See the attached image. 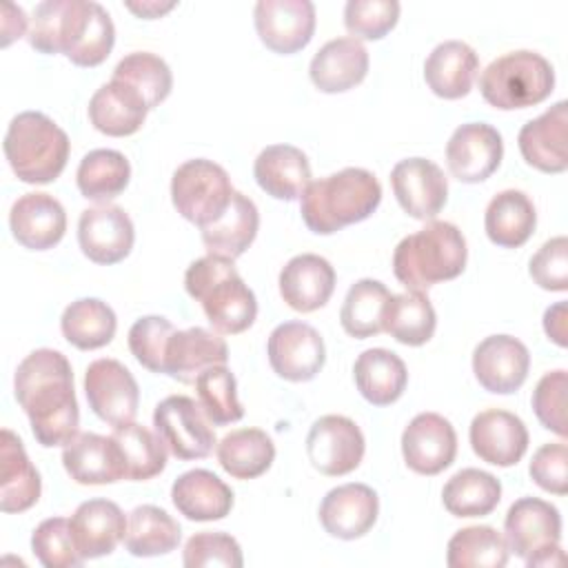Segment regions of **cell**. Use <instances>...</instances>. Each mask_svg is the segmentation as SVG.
<instances>
[{
  "label": "cell",
  "mask_w": 568,
  "mask_h": 568,
  "mask_svg": "<svg viewBox=\"0 0 568 568\" xmlns=\"http://www.w3.org/2000/svg\"><path fill=\"white\" fill-rule=\"evenodd\" d=\"M13 393L40 446H67L78 435L80 410L73 371L60 351H31L16 368Z\"/></svg>",
  "instance_id": "cell-1"
},
{
  "label": "cell",
  "mask_w": 568,
  "mask_h": 568,
  "mask_svg": "<svg viewBox=\"0 0 568 568\" xmlns=\"http://www.w3.org/2000/svg\"><path fill=\"white\" fill-rule=\"evenodd\" d=\"M111 437L120 448L126 479L146 481L164 470L169 448L162 437L151 428L126 422L122 426H113Z\"/></svg>",
  "instance_id": "cell-43"
},
{
  "label": "cell",
  "mask_w": 568,
  "mask_h": 568,
  "mask_svg": "<svg viewBox=\"0 0 568 568\" xmlns=\"http://www.w3.org/2000/svg\"><path fill=\"white\" fill-rule=\"evenodd\" d=\"M2 149L18 180L49 184L64 171L71 142L49 115L22 111L9 122Z\"/></svg>",
  "instance_id": "cell-6"
},
{
  "label": "cell",
  "mask_w": 568,
  "mask_h": 568,
  "mask_svg": "<svg viewBox=\"0 0 568 568\" xmlns=\"http://www.w3.org/2000/svg\"><path fill=\"white\" fill-rule=\"evenodd\" d=\"M368 73V51L362 40L342 36L328 40L311 60V82L322 93H344L357 87Z\"/></svg>",
  "instance_id": "cell-28"
},
{
  "label": "cell",
  "mask_w": 568,
  "mask_h": 568,
  "mask_svg": "<svg viewBox=\"0 0 568 568\" xmlns=\"http://www.w3.org/2000/svg\"><path fill=\"white\" fill-rule=\"evenodd\" d=\"M69 526L82 559L111 555L126 535V517L111 499L82 501L71 515Z\"/></svg>",
  "instance_id": "cell-25"
},
{
  "label": "cell",
  "mask_w": 568,
  "mask_h": 568,
  "mask_svg": "<svg viewBox=\"0 0 568 568\" xmlns=\"http://www.w3.org/2000/svg\"><path fill=\"white\" fill-rule=\"evenodd\" d=\"M113 80L133 87L146 100L149 109L160 106L173 89L169 64L151 51H133L124 55L113 69Z\"/></svg>",
  "instance_id": "cell-46"
},
{
  "label": "cell",
  "mask_w": 568,
  "mask_h": 568,
  "mask_svg": "<svg viewBox=\"0 0 568 568\" xmlns=\"http://www.w3.org/2000/svg\"><path fill=\"white\" fill-rule=\"evenodd\" d=\"M186 293L202 304L209 324L222 335H237L257 317L255 293L244 284L233 260L204 255L184 273Z\"/></svg>",
  "instance_id": "cell-4"
},
{
  "label": "cell",
  "mask_w": 568,
  "mask_h": 568,
  "mask_svg": "<svg viewBox=\"0 0 568 568\" xmlns=\"http://www.w3.org/2000/svg\"><path fill=\"white\" fill-rule=\"evenodd\" d=\"M193 384L197 404L213 426H226L244 417V406L237 399L235 375L226 364L202 371Z\"/></svg>",
  "instance_id": "cell-47"
},
{
  "label": "cell",
  "mask_w": 568,
  "mask_h": 568,
  "mask_svg": "<svg viewBox=\"0 0 568 568\" xmlns=\"http://www.w3.org/2000/svg\"><path fill=\"white\" fill-rule=\"evenodd\" d=\"M62 466L82 486H102L126 479L115 439L98 433H78L62 450Z\"/></svg>",
  "instance_id": "cell-24"
},
{
  "label": "cell",
  "mask_w": 568,
  "mask_h": 568,
  "mask_svg": "<svg viewBox=\"0 0 568 568\" xmlns=\"http://www.w3.org/2000/svg\"><path fill=\"white\" fill-rule=\"evenodd\" d=\"M215 453L224 473L235 479H255L271 468L275 444L260 428H237L217 442Z\"/></svg>",
  "instance_id": "cell-37"
},
{
  "label": "cell",
  "mask_w": 568,
  "mask_h": 568,
  "mask_svg": "<svg viewBox=\"0 0 568 568\" xmlns=\"http://www.w3.org/2000/svg\"><path fill=\"white\" fill-rule=\"evenodd\" d=\"M27 40L40 53H62L78 67H98L113 49L115 27L100 2L44 0L33 9Z\"/></svg>",
  "instance_id": "cell-2"
},
{
  "label": "cell",
  "mask_w": 568,
  "mask_h": 568,
  "mask_svg": "<svg viewBox=\"0 0 568 568\" xmlns=\"http://www.w3.org/2000/svg\"><path fill=\"white\" fill-rule=\"evenodd\" d=\"M379 497L366 484H342L331 488L320 504L322 528L337 539L351 541L364 537L377 521Z\"/></svg>",
  "instance_id": "cell-21"
},
{
  "label": "cell",
  "mask_w": 568,
  "mask_h": 568,
  "mask_svg": "<svg viewBox=\"0 0 568 568\" xmlns=\"http://www.w3.org/2000/svg\"><path fill=\"white\" fill-rule=\"evenodd\" d=\"M31 550L44 568H73L84 561L75 548L69 519L64 517L40 521L31 535Z\"/></svg>",
  "instance_id": "cell-48"
},
{
  "label": "cell",
  "mask_w": 568,
  "mask_h": 568,
  "mask_svg": "<svg viewBox=\"0 0 568 568\" xmlns=\"http://www.w3.org/2000/svg\"><path fill=\"white\" fill-rule=\"evenodd\" d=\"M382 202L379 180L359 166H346L306 186L300 213L308 231L331 235L373 215Z\"/></svg>",
  "instance_id": "cell-3"
},
{
  "label": "cell",
  "mask_w": 568,
  "mask_h": 568,
  "mask_svg": "<svg viewBox=\"0 0 568 568\" xmlns=\"http://www.w3.org/2000/svg\"><path fill=\"white\" fill-rule=\"evenodd\" d=\"M501 499V484L495 475L479 468L457 470L442 490L444 508L453 517H486Z\"/></svg>",
  "instance_id": "cell-40"
},
{
  "label": "cell",
  "mask_w": 568,
  "mask_h": 568,
  "mask_svg": "<svg viewBox=\"0 0 568 568\" xmlns=\"http://www.w3.org/2000/svg\"><path fill=\"white\" fill-rule=\"evenodd\" d=\"M173 324L162 315H144L129 328V351L146 371L164 375L166 344L173 335Z\"/></svg>",
  "instance_id": "cell-49"
},
{
  "label": "cell",
  "mask_w": 568,
  "mask_h": 568,
  "mask_svg": "<svg viewBox=\"0 0 568 568\" xmlns=\"http://www.w3.org/2000/svg\"><path fill=\"white\" fill-rule=\"evenodd\" d=\"M131 180L129 160L115 149H93L89 151L75 171V182L82 197L98 204H109L118 197Z\"/></svg>",
  "instance_id": "cell-41"
},
{
  "label": "cell",
  "mask_w": 568,
  "mask_h": 568,
  "mask_svg": "<svg viewBox=\"0 0 568 568\" xmlns=\"http://www.w3.org/2000/svg\"><path fill=\"white\" fill-rule=\"evenodd\" d=\"M175 7V2H126V9L133 11L135 16L140 18H146V20H153V18H160L162 13L171 11Z\"/></svg>",
  "instance_id": "cell-57"
},
{
  "label": "cell",
  "mask_w": 568,
  "mask_h": 568,
  "mask_svg": "<svg viewBox=\"0 0 568 568\" xmlns=\"http://www.w3.org/2000/svg\"><path fill=\"white\" fill-rule=\"evenodd\" d=\"M42 493L40 473L31 464L20 437L2 428L0 433V510L24 513L38 504Z\"/></svg>",
  "instance_id": "cell-29"
},
{
  "label": "cell",
  "mask_w": 568,
  "mask_h": 568,
  "mask_svg": "<svg viewBox=\"0 0 568 568\" xmlns=\"http://www.w3.org/2000/svg\"><path fill=\"white\" fill-rule=\"evenodd\" d=\"M266 355L277 377L286 382H308L322 371L326 362V346L311 324L293 320L277 324L271 331Z\"/></svg>",
  "instance_id": "cell-13"
},
{
  "label": "cell",
  "mask_w": 568,
  "mask_h": 568,
  "mask_svg": "<svg viewBox=\"0 0 568 568\" xmlns=\"http://www.w3.org/2000/svg\"><path fill=\"white\" fill-rule=\"evenodd\" d=\"M149 111L146 100L133 87L113 78L89 100V120L93 129L111 138H124L140 131Z\"/></svg>",
  "instance_id": "cell-30"
},
{
  "label": "cell",
  "mask_w": 568,
  "mask_h": 568,
  "mask_svg": "<svg viewBox=\"0 0 568 568\" xmlns=\"http://www.w3.org/2000/svg\"><path fill=\"white\" fill-rule=\"evenodd\" d=\"M504 539L526 566H559L564 561L561 515L539 497L517 499L504 519Z\"/></svg>",
  "instance_id": "cell-8"
},
{
  "label": "cell",
  "mask_w": 568,
  "mask_h": 568,
  "mask_svg": "<svg viewBox=\"0 0 568 568\" xmlns=\"http://www.w3.org/2000/svg\"><path fill=\"white\" fill-rule=\"evenodd\" d=\"M390 295L393 293L379 280H371V277L357 280L348 288L339 311L342 328L357 339H366L382 333L384 311Z\"/></svg>",
  "instance_id": "cell-44"
},
{
  "label": "cell",
  "mask_w": 568,
  "mask_h": 568,
  "mask_svg": "<svg viewBox=\"0 0 568 568\" xmlns=\"http://www.w3.org/2000/svg\"><path fill=\"white\" fill-rule=\"evenodd\" d=\"M135 242L129 213L118 204H95L84 209L78 220V244L82 253L102 266L122 262Z\"/></svg>",
  "instance_id": "cell-15"
},
{
  "label": "cell",
  "mask_w": 568,
  "mask_h": 568,
  "mask_svg": "<svg viewBox=\"0 0 568 568\" xmlns=\"http://www.w3.org/2000/svg\"><path fill=\"white\" fill-rule=\"evenodd\" d=\"M253 22L266 49L291 55L304 49L315 31V4L311 0H260Z\"/></svg>",
  "instance_id": "cell-16"
},
{
  "label": "cell",
  "mask_w": 568,
  "mask_h": 568,
  "mask_svg": "<svg viewBox=\"0 0 568 568\" xmlns=\"http://www.w3.org/2000/svg\"><path fill=\"white\" fill-rule=\"evenodd\" d=\"M390 186L397 204L415 220H433L448 200L444 171L426 158L399 160L390 171Z\"/></svg>",
  "instance_id": "cell-18"
},
{
  "label": "cell",
  "mask_w": 568,
  "mask_h": 568,
  "mask_svg": "<svg viewBox=\"0 0 568 568\" xmlns=\"http://www.w3.org/2000/svg\"><path fill=\"white\" fill-rule=\"evenodd\" d=\"M530 277L544 291H566L568 288V240L566 235L550 237L530 257Z\"/></svg>",
  "instance_id": "cell-53"
},
{
  "label": "cell",
  "mask_w": 568,
  "mask_h": 568,
  "mask_svg": "<svg viewBox=\"0 0 568 568\" xmlns=\"http://www.w3.org/2000/svg\"><path fill=\"white\" fill-rule=\"evenodd\" d=\"M233 193L229 173L206 158L182 162L171 178V202L175 211L200 229L217 222L226 213Z\"/></svg>",
  "instance_id": "cell-9"
},
{
  "label": "cell",
  "mask_w": 568,
  "mask_h": 568,
  "mask_svg": "<svg viewBox=\"0 0 568 568\" xmlns=\"http://www.w3.org/2000/svg\"><path fill=\"white\" fill-rule=\"evenodd\" d=\"M530 353L513 335L484 337L473 351V373L479 386L495 395H508L521 388L528 377Z\"/></svg>",
  "instance_id": "cell-19"
},
{
  "label": "cell",
  "mask_w": 568,
  "mask_h": 568,
  "mask_svg": "<svg viewBox=\"0 0 568 568\" xmlns=\"http://www.w3.org/2000/svg\"><path fill=\"white\" fill-rule=\"evenodd\" d=\"M399 20L397 0H348L344 7V27L351 38L379 40Z\"/></svg>",
  "instance_id": "cell-50"
},
{
  "label": "cell",
  "mask_w": 568,
  "mask_h": 568,
  "mask_svg": "<svg viewBox=\"0 0 568 568\" xmlns=\"http://www.w3.org/2000/svg\"><path fill=\"white\" fill-rule=\"evenodd\" d=\"M255 182L275 200L293 202L311 184V164L293 144H271L260 151L253 164Z\"/></svg>",
  "instance_id": "cell-32"
},
{
  "label": "cell",
  "mask_w": 568,
  "mask_h": 568,
  "mask_svg": "<svg viewBox=\"0 0 568 568\" xmlns=\"http://www.w3.org/2000/svg\"><path fill=\"white\" fill-rule=\"evenodd\" d=\"M62 335L80 351H95L106 346L118 328L113 308L98 297H80L71 302L60 317Z\"/></svg>",
  "instance_id": "cell-39"
},
{
  "label": "cell",
  "mask_w": 568,
  "mask_h": 568,
  "mask_svg": "<svg viewBox=\"0 0 568 568\" xmlns=\"http://www.w3.org/2000/svg\"><path fill=\"white\" fill-rule=\"evenodd\" d=\"M257 229L260 213L255 202L248 195L235 191L226 213L217 222L200 229V233L209 255L235 260L253 244Z\"/></svg>",
  "instance_id": "cell-36"
},
{
  "label": "cell",
  "mask_w": 568,
  "mask_h": 568,
  "mask_svg": "<svg viewBox=\"0 0 568 568\" xmlns=\"http://www.w3.org/2000/svg\"><path fill=\"white\" fill-rule=\"evenodd\" d=\"M537 226L532 200L517 189L499 191L486 206L484 229L493 244L501 248H519Z\"/></svg>",
  "instance_id": "cell-35"
},
{
  "label": "cell",
  "mask_w": 568,
  "mask_h": 568,
  "mask_svg": "<svg viewBox=\"0 0 568 568\" xmlns=\"http://www.w3.org/2000/svg\"><path fill=\"white\" fill-rule=\"evenodd\" d=\"M353 379L368 404L388 406L402 397L408 384V371L397 353L366 348L353 364Z\"/></svg>",
  "instance_id": "cell-34"
},
{
  "label": "cell",
  "mask_w": 568,
  "mask_h": 568,
  "mask_svg": "<svg viewBox=\"0 0 568 568\" xmlns=\"http://www.w3.org/2000/svg\"><path fill=\"white\" fill-rule=\"evenodd\" d=\"M402 455L417 475H439L457 455V433L439 413L415 415L402 433Z\"/></svg>",
  "instance_id": "cell-17"
},
{
  "label": "cell",
  "mask_w": 568,
  "mask_h": 568,
  "mask_svg": "<svg viewBox=\"0 0 568 568\" xmlns=\"http://www.w3.org/2000/svg\"><path fill=\"white\" fill-rule=\"evenodd\" d=\"M366 442L359 426L344 415H324L306 435V455L315 470L328 477L353 473L364 457Z\"/></svg>",
  "instance_id": "cell-12"
},
{
  "label": "cell",
  "mask_w": 568,
  "mask_h": 568,
  "mask_svg": "<svg viewBox=\"0 0 568 568\" xmlns=\"http://www.w3.org/2000/svg\"><path fill=\"white\" fill-rule=\"evenodd\" d=\"M528 473L532 481L552 495H566L568 490V448L564 442L544 444L535 450Z\"/></svg>",
  "instance_id": "cell-54"
},
{
  "label": "cell",
  "mask_w": 568,
  "mask_h": 568,
  "mask_svg": "<svg viewBox=\"0 0 568 568\" xmlns=\"http://www.w3.org/2000/svg\"><path fill=\"white\" fill-rule=\"evenodd\" d=\"M226 362V342L209 328L191 326L184 331H173L166 344L164 375L178 379L180 384H193L202 371Z\"/></svg>",
  "instance_id": "cell-27"
},
{
  "label": "cell",
  "mask_w": 568,
  "mask_h": 568,
  "mask_svg": "<svg viewBox=\"0 0 568 568\" xmlns=\"http://www.w3.org/2000/svg\"><path fill=\"white\" fill-rule=\"evenodd\" d=\"M568 102L559 100L539 118L526 122L517 135L521 158L541 173H564L568 169L566 153Z\"/></svg>",
  "instance_id": "cell-23"
},
{
  "label": "cell",
  "mask_w": 568,
  "mask_h": 568,
  "mask_svg": "<svg viewBox=\"0 0 568 568\" xmlns=\"http://www.w3.org/2000/svg\"><path fill=\"white\" fill-rule=\"evenodd\" d=\"M180 524L160 506L142 504L129 513L124 546L133 557H158L178 548Z\"/></svg>",
  "instance_id": "cell-38"
},
{
  "label": "cell",
  "mask_w": 568,
  "mask_h": 568,
  "mask_svg": "<svg viewBox=\"0 0 568 568\" xmlns=\"http://www.w3.org/2000/svg\"><path fill=\"white\" fill-rule=\"evenodd\" d=\"M280 295L300 313L322 308L335 291V268L331 262L315 253L291 257L280 271Z\"/></svg>",
  "instance_id": "cell-26"
},
{
  "label": "cell",
  "mask_w": 568,
  "mask_h": 568,
  "mask_svg": "<svg viewBox=\"0 0 568 568\" xmlns=\"http://www.w3.org/2000/svg\"><path fill=\"white\" fill-rule=\"evenodd\" d=\"M544 331L548 339H552L557 346L568 344V322H566V302H557L544 313Z\"/></svg>",
  "instance_id": "cell-56"
},
{
  "label": "cell",
  "mask_w": 568,
  "mask_h": 568,
  "mask_svg": "<svg viewBox=\"0 0 568 568\" xmlns=\"http://www.w3.org/2000/svg\"><path fill=\"white\" fill-rule=\"evenodd\" d=\"M84 393L89 408L106 424L133 422L140 406V388L131 371L111 357L91 362L84 371Z\"/></svg>",
  "instance_id": "cell-11"
},
{
  "label": "cell",
  "mask_w": 568,
  "mask_h": 568,
  "mask_svg": "<svg viewBox=\"0 0 568 568\" xmlns=\"http://www.w3.org/2000/svg\"><path fill=\"white\" fill-rule=\"evenodd\" d=\"M466 260L464 233L453 222L433 220L399 240L393 253V273L408 291H426L437 282L462 275Z\"/></svg>",
  "instance_id": "cell-5"
},
{
  "label": "cell",
  "mask_w": 568,
  "mask_h": 568,
  "mask_svg": "<svg viewBox=\"0 0 568 568\" xmlns=\"http://www.w3.org/2000/svg\"><path fill=\"white\" fill-rule=\"evenodd\" d=\"M9 229L18 244L29 251L53 248L67 231L64 206L49 193H24L9 211Z\"/></svg>",
  "instance_id": "cell-22"
},
{
  "label": "cell",
  "mask_w": 568,
  "mask_h": 568,
  "mask_svg": "<svg viewBox=\"0 0 568 568\" xmlns=\"http://www.w3.org/2000/svg\"><path fill=\"white\" fill-rule=\"evenodd\" d=\"M171 501L191 521H215L231 513L233 490L215 473L193 468L173 481Z\"/></svg>",
  "instance_id": "cell-33"
},
{
  "label": "cell",
  "mask_w": 568,
  "mask_h": 568,
  "mask_svg": "<svg viewBox=\"0 0 568 568\" xmlns=\"http://www.w3.org/2000/svg\"><path fill=\"white\" fill-rule=\"evenodd\" d=\"M182 561L186 568H204V566H226L240 568L244 564L242 548L235 537L220 530H204L189 537L184 544Z\"/></svg>",
  "instance_id": "cell-51"
},
{
  "label": "cell",
  "mask_w": 568,
  "mask_h": 568,
  "mask_svg": "<svg viewBox=\"0 0 568 568\" xmlns=\"http://www.w3.org/2000/svg\"><path fill=\"white\" fill-rule=\"evenodd\" d=\"M473 453L493 466H515L528 450L526 424L508 410L488 408L473 417L468 428Z\"/></svg>",
  "instance_id": "cell-20"
},
{
  "label": "cell",
  "mask_w": 568,
  "mask_h": 568,
  "mask_svg": "<svg viewBox=\"0 0 568 568\" xmlns=\"http://www.w3.org/2000/svg\"><path fill=\"white\" fill-rule=\"evenodd\" d=\"M435 326H437V315L428 295H424L422 291H406V293L390 295L384 311L382 328L393 339L406 346H422L433 337Z\"/></svg>",
  "instance_id": "cell-42"
},
{
  "label": "cell",
  "mask_w": 568,
  "mask_h": 568,
  "mask_svg": "<svg viewBox=\"0 0 568 568\" xmlns=\"http://www.w3.org/2000/svg\"><path fill=\"white\" fill-rule=\"evenodd\" d=\"M29 31V18L24 11L11 2L2 4V47H9L16 38Z\"/></svg>",
  "instance_id": "cell-55"
},
{
  "label": "cell",
  "mask_w": 568,
  "mask_h": 568,
  "mask_svg": "<svg viewBox=\"0 0 568 568\" xmlns=\"http://www.w3.org/2000/svg\"><path fill=\"white\" fill-rule=\"evenodd\" d=\"M508 544L493 526H468L448 539L446 564L450 568H504Z\"/></svg>",
  "instance_id": "cell-45"
},
{
  "label": "cell",
  "mask_w": 568,
  "mask_h": 568,
  "mask_svg": "<svg viewBox=\"0 0 568 568\" xmlns=\"http://www.w3.org/2000/svg\"><path fill=\"white\" fill-rule=\"evenodd\" d=\"M479 71L475 49L462 40L439 42L424 62V80L428 89L444 100H459L470 93Z\"/></svg>",
  "instance_id": "cell-31"
},
{
  "label": "cell",
  "mask_w": 568,
  "mask_h": 568,
  "mask_svg": "<svg viewBox=\"0 0 568 568\" xmlns=\"http://www.w3.org/2000/svg\"><path fill=\"white\" fill-rule=\"evenodd\" d=\"M566 390H568V375L564 368L546 373L535 390H532V410L544 428L550 433L566 437Z\"/></svg>",
  "instance_id": "cell-52"
},
{
  "label": "cell",
  "mask_w": 568,
  "mask_h": 568,
  "mask_svg": "<svg viewBox=\"0 0 568 568\" xmlns=\"http://www.w3.org/2000/svg\"><path fill=\"white\" fill-rule=\"evenodd\" d=\"M555 89L552 64L535 51L519 49L493 60L479 75L484 100L501 111L544 102Z\"/></svg>",
  "instance_id": "cell-7"
},
{
  "label": "cell",
  "mask_w": 568,
  "mask_h": 568,
  "mask_svg": "<svg viewBox=\"0 0 568 568\" xmlns=\"http://www.w3.org/2000/svg\"><path fill=\"white\" fill-rule=\"evenodd\" d=\"M501 133L486 122H466L446 142V164L453 178L466 184L488 180L501 164Z\"/></svg>",
  "instance_id": "cell-14"
},
{
  "label": "cell",
  "mask_w": 568,
  "mask_h": 568,
  "mask_svg": "<svg viewBox=\"0 0 568 568\" xmlns=\"http://www.w3.org/2000/svg\"><path fill=\"white\" fill-rule=\"evenodd\" d=\"M155 433L178 459H204L215 442L213 424L206 419L200 404L186 395H169L153 410Z\"/></svg>",
  "instance_id": "cell-10"
}]
</instances>
